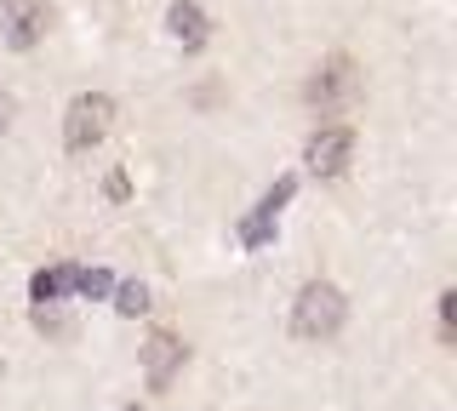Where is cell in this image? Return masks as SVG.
<instances>
[{"label": "cell", "instance_id": "ba28073f", "mask_svg": "<svg viewBox=\"0 0 457 411\" xmlns=\"http://www.w3.org/2000/svg\"><path fill=\"white\" fill-rule=\"evenodd\" d=\"M69 292H75V297H109V292H114V275H109V268H80V263H69Z\"/></svg>", "mask_w": 457, "mask_h": 411}, {"label": "cell", "instance_id": "7a4b0ae2", "mask_svg": "<svg viewBox=\"0 0 457 411\" xmlns=\"http://www.w3.org/2000/svg\"><path fill=\"white\" fill-rule=\"evenodd\" d=\"M354 97H361V69H354L349 52H332V58L314 63V75L303 86V103L314 115H337V109H349Z\"/></svg>", "mask_w": 457, "mask_h": 411}, {"label": "cell", "instance_id": "6da1fadb", "mask_svg": "<svg viewBox=\"0 0 457 411\" xmlns=\"http://www.w3.org/2000/svg\"><path fill=\"white\" fill-rule=\"evenodd\" d=\"M343 320H349V297H343L332 280H309V286L297 292V303H292V332L303 337V343H326V337H337Z\"/></svg>", "mask_w": 457, "mask_h": 411}, {"label": "cell", "instance_id": "2e32d148", "mask_svg": "<svg viewBox=\"0 0 457 411\" xmlns=\"http://www.w3.org/2000/svg\"><path fill=\"white\" fill-rule=\"evenodd\" d=\"M126 411H143V406H126Z\"/></svg>", "mask_w": 457, "mask_h": 411}, {"label": "cell", "instance_id": "9c48e42d", "mask_svg": "<svg viewBox=\"0 0 457 411\" xmlns=\"http://www.w3.org/2000/svg\"><path fill=\"white\" fill-rule=\"evenodd\" d=\"M63 292H69V263L40 268V275L29 280V297H35V303H63Z\"/></svg>", "mask_w": 457, "mask_h": 411}, {"label": "cell", "instance_id": "8fae6325", "mask_svg": "<svg viewBox=\"0 0 457 411\" xmlns=\"http://www.w3.org/2000/svg\"><path fill=\"white\" fill-rule=\"evenodd\" d=\"M114 308H120L126 320H132V315H149V286H143V280H126V286H114Z\"/></svg>", "mask_w": 457, "mask_h": 411}, {"label": "cell", "instance_id": "4fadbf2b", "mask_svg": "<svg viewBox=\"0 0 457 411\" xmlns=\"http://www.w3.org/2000/svg\"><path fill=\"white\" fill-rule=\"evenodd\" d=\"M440 343H457V292H440Z\"/></svg>", "mask_w": 457, "mask_h": 411}, {"label": "cell", "instance_id": "30bf717a", "mask_svg": "<svg viewBox=\"0 0 457 411\" xmlns=\"http://www.w3.org/2000/svg\"><path fill=\"white\" fill-rule=\"evenodd\" d=\"M292 194H297V177H280L275 189H269L263 201H257V211H252V218H269V223H280V211H286V201H292Z\"/></svg>", "mask_w": 457, "mask_h": 411}, {"label": "cell", "instance_id": "5b68a950", "mask_svg": "<svg viewBox=\"0 0 457 411\" xmlns=\"http://www.w3.org/2000/svg\"><path fill=\"white\" fill-rule=\"evenodd\" d=\"M303 160H309L314 177L349 172V160H354V132H349V126H320V132L303 144Z\"/></svg>", "mask_w": 457, "mask_h": 411}, {"label": "cell", "instance_id": "7c38bea8", "mask_svg": "<svg viewBox=\"0 0 457 411\" xmlns=\"http://www.w3.org/2000/svg\"><path fill=\"white\" fill-rule=\"evenodd\" d=\"M269 240H275V223H269V218H246V223H240V246H246V251L269 246Z\"/></svg>", "mask_w": 457, "mask_h": 411}, {"label": "cell", "instance_id": "8992f818", "mask_svg": "<svg viewBox=\"0 0 457 411\" xmlns=\"http://www.w3.org/2000/svg\"><path fill=\"white\" fill-rule=\"evenodd\" d=\"M183 337L178 332H149V343H143V377H149V389L161 394V389H171V377L183 372Z\"/></svg>", "mask_w": 457, "mask_h": 411}, {"label": "cell", "instance_id": "52a82bcc", "mask_svg": "<svg viewBox=\"0 0 457 411\" xmlns=\"http://www.w3.org/2000/svg\"><path fill=\"white\" fill-rule=\"evenodd\" d=\"M166 29H171V40H178L183 52H200L212 40V23H206V12H200L195 0H178V6L166 12Z\"/></svg>", "mask_w": 457, "mask_h": 411}, {"label": "cell", "instance_id": "277c9868", "mask_svg": "<svg viewBox=\"0 0 457 411\" xmlns=\"http://www.w3.org/2000/svg\"><path fill=\"white\" fill-rule=\"evenodd\" d=\"M46 29H52V6L46 0H0V40H6L12 52L40 46Z\"/></svg>", "mask_w": 457, "mask_h": 411}, {"label": "cell", "instance_id": "9a60e30c", "mask_svg": "<svg viewBox=\"0 0 457 411\" xmlns=\"http://www.w3.org/2000/svg\"><path fill=\"white\" fill-rule=\"evenodd\" d=\"M6 120H12V103H6V92H0V132H6Z\"/></svg>", "mask_w": 457, "mask_h": 411}, {"label": "cell", "instance_id": "5bb4252c", "mask_svg": "<svg viewBox=\"0 0 457 411\" xmlns=\"http://www.w3.org/2000/svg\"><path fill=\"white\" fill-rule=\"evenodd\" d=\"M126 194H132V183H126V172H114L109 177V201H126Z\"/></svg>", "mask_w": 457, "mask_h": 411}, {"label": "cell", "instance_id": "3957f363", "mask_svg": "<svg viewBox=\"0 0 457 411\" xmlns=\"http://www.w3.org/2000/svg\"><path fill=\"white\" fill-rule=\"evenodd\" d=\"M109 126H114V97L80 92L75 103H69V115H63V144H69V154L97 149V144L109 137Z\"/></svg>", "mask_w": 457, "mask_h": 411}]
</instances>
